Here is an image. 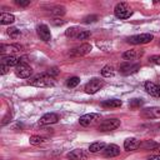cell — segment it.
I'll return each mask as SVG.
<instances>
[{
    "instance_id": "6da1fadb",
    "label": "cell",
    "mask_w": 160,
    "mask_h": 160,
    "mask_svg": "<svg viewBox=\"0 0 160 160\" xmlns=\"http://www.w3.org/2000/svg\"><path fill=\"white\" fill-rule=\"evenodd\" d=\"M29 84L36 88H51L55 85V79L50 74H40L31 78L29 80Z\"/></svg>"
},
{
    "instance_id": "7a4b0ae2",
    "label": "cell",
    "mask_w": 160,
    "mask_h": 160,
    "mask_svg": "<svg viewBox=\"0 0 160 160\" xmlns=\"http://www.w3.org/2000/svg\"><path fill=\"white\" fill-rule=\"evenodd\" d=\"M114 14L118 19H128L132 15V10L126 2H119L114 8Z\"/></svg>"
},
{
    "instance_id": "3957f363",
    "label": "cell",
    "mask_w": 160,
    "mask_h": 160,
    "mask_svg": "<svg viewBox=\"0 0 160 160\" xmlns=\"http://www.w3.org/2000/svg\"><path fill=\"white\" fill-rule=\"evenodd\" d=\"M102 86H104V80L98 79V78H94V79H91V80L85 85L84 90H85L86 94H95V92H98Z\"/></svg>"
},
{
    "instance_id": "277c9868",
    "label": "cell",
    "mask_w": 160,
    "mask_h": 160,
    "mask_svg": "<svg viewBox=\"0 0 160 160\" xmlns=\"http://www.w3.org/2000/svg\"><path fill=\"white\" fill-rule=\"evenodd\" d=\"M101 118L100 114H96V112H90V114H85L82 116H80L79 119V124L81 126H90L92 124H95L96 121H99Z\"/></svg>"
},
{
    "instance_id": "5b68a950",
    "label": "cell",
    "mask_w": 160,
    "mask_h": 160,
    "mask_svg": "<svg viewBox=\"0 0 160 160\" xmlns=\"http://www.w3.org/2000/svg\"><path fill=\"white\" fill-rule=\"evenodd\" d=\"M119 126H120V120H119V119L112 118V119L104 120V121L99 125L98 130H99V131H111V130L118 129Z\"/></svg>"
},
{
    "instance_id": "8992f818",
    "label": "cell",
    "mask_w": 160,
    "mask_h": 160,
    "mask_svg": "<svg viewBox=\"0 0 160 160\" xmlns=\"http://www.w3.org/2000/svg\"><path fill=\"white\" fill-rule=\"evenodd\" d=\"M154 39V36L151 34H140V35H132L130 38H128V42L134 44V45H139V44H148Z\"/></svg>"
},
{
    "instance_id": "52a82bcc",
    "label": "cell",
    "mask_w": 160,
    "mask_h": 160,
    "mask_svg": "<svg viewBox=\"0 0 160 160\" xmlns=\"http://www.w3.org/2000/svg\"><path fill=\"white\" fill-rule=\"evenodd\" d=\"M31 74H32V69L28 64H25V62H21V64H19L15 68V75L18 78L26 79V78H30Z\"/></svg>"
},
{
    "instance_id": "ba28073f",
    "label": "cell",
    "mask_w": 160,
    "mask_h": 160,
    "mask_svg": "<svg viewBox=\"0 0 160 160\" xmlns=\"http://www.w3.org/2000/svg\"><path fill=\"white\" fill-rule=\"evenodd\" d=\"M140 115L144 119H160V108L152 106V108L142 109Z\"/></svg>"
},
{
    "instance_id": "9c48e42d",
    "label": "cell",
    "mask_w": 160,
    "mask_h": 160,
    "mask_svg": "<svg viewBox=\"0 0 160 160\" xmlns=\"http://www.w3.org/2000/svg\"><path fill=\"white\" fill-rule=\"evenodd\" d=\"M59 121V115L55 112H46L44 114L40 120H39V125H50V124H55Z\"/></svg>"
},
{
    "instance_id": "30bf717a",
    "label": "cell",
    "mask_w": 160,
    "mask_h": 160,
    "mask_svg": "<svg viewBox=\"0 0 160 160\" xmlns=\"http://www.w3.org/2000/svg\"><path fill=\"white\" fill-rule=\"evenodd\" d=\"M88 156H89V152L82 149H75V150L68 152V155H66V158L70 160H85V159H88Z\"/></svg>"
},
{
    "instance_id": "8fae6325",
    "label": "cell",
    "mask_w": 160,
    "mask_h": 160,
    "mask_svg": "<svg viewBox=\"0 0 160 160\" xmlns=\"http://www.w3.org/2000/svg\"><path fill=\"white\" fill-rule=\"evenodd\" d=\"M139 69H140V65L139 64H132V62H124L119 68L120 72L124 74V75H129V74L136 72Z\"/></svg>"
},
{
    "instance_id": "7c38bea8",
    "label": "cell",
    "mask_w": 160,
    "mask_h": 160,
    "mask_svg": "<svg viewBox=\"0 0 160 160\" xmlns=\"http://www.w3.org/2000/svg\"><path fill=\"white\" fill-rule=\"evenodd\" d=\"M21 50V46L18 45V44H10V45H6V44H1L0 45V51L2 55H10V54H14V52H19Z\"/></svg>"
},
{
    "instance_id": "4fadbf2b",
    "label": "cell",
    "mask_w": 160,
    "mask_h": 160,
    "mask_svg": "<svg viewBox=\"0 0 160 160\" xmlns=\"http://www.w3.org/2000/svg\"><path fill=\"white\" fill-rule=\"evenodd\" d=\"M90 51H91V45L85 42V44H81L80 46L72 49L71 52H70V55H74V56H82V55L89 54Z\"/></svg>"
},
{
    "instance_id": "5bb4252c",
    "label": "cell",
    "mask_w": 160,
    "mask_h": 160,
    "mask_svg": "<svg viewBox=\"0 0 160 160\" xmlns=\"http://www.w3.org/2000/svg\"><path fill=\"white\" fill-rule=\"evenodd\" d=\"M145 90L148 94H150L151 96L155 98H160V85L154 84L151 81H146L145 82Z\"/></svg>"
},
{
    "instance_id": "9a60e30c",
    "label": "cell",
    "mask_w": 160,
    "mask_h": 160,
    "mask_svg": "<svg viewBox=\"0 0 160 160\" xmlns=\"http://www.w3.org/2000/svg\"><path fill=\"white\" fill-rule=\"evenodd\" d=\"M102 151H104V156L114 158V156H118L120 154V148L115 144H110V145H106V148Z\"/></svg>"
},
{
    "instance_id": "2e32d148",
    "label": "cell",
    "mask_w": 160,
    "mask_h": 160,
    "mask_svg": "<svg viewBox=\"0 0 160 160\" xmlns=\"http://www.w3.org/2000/svg\"><path fill=\"white\" fill-rule=\"evenodd\" d=\"M36 31H38V35L40 36L41 40H44V41H50L51 40V32H50V30H49V28L46 25L38 26Z\"/></svg>"
},
{
    "instance_id": "e0dca14e",
    "label": "cell",
    "mask_w": 160,
    "mask_h": 160,
    "mask_svg": "<svg viewBox=\"0 0 160 160\" xmlns=\"http://www.w3.org/2000/svg\"><path fill=\"white\" fill-rule=\"evenodd\" d=\"M20 62H21V58H16V56H12V55H6V56H2V59H1V64L8 65L9 68L10 66L16 68Z\"/></svg>"
},
{
    "instance_id": "ac0fdd59",
    "label": "cell",
    "mask_w": 160,
    "mask_h": 160,
    "mask_svg": "<svg viewBox=\"0 0 160 160\" xmlns=\"http://www.w3.org/2000/svg\"><path fill=\"white\" fill-rule=\"evenodd\" d=\"M138 148H140V141L135 138H129L124 141V149L128 150V151H131V150H136Z\"/></svg>"
},
{
    "instance_id": "d6986e66",
    "label": "cell",
    "mask_w": 160,
    "mask_h": 160,
    "mask_svg": "<svg viewBox=\"0 0 160 160\" xmlns=\"http://www.w3.org/2000/svg\"><path fill=\"white\" fill-rule=\"evenodd\" d=\"M141 55H142V51H138V50H128V51H125V52L122 54V59L130 61V60H135L136 58H140Z\"/></svg>"
},
{
    "instance_id": "ffe728a7",
    "label": "cell",
    "mask_w": 160,
    "mask_h": 160,
    "mask_svg": "<svg viewBox=\"0 0 160 160\" xmlns=\"http://www.w3.org/2000/svg\"><path fill=\"white\" fill-rule=\"evenodd\" d=\"M15 21V16L10 12H1L0 15V24L1 25H10Z\"/></svg>"
},
{
    "instance_id": "44dd1931",
    "label": "cell",
    "mask_w": 160,
    "mask_h": 160,
    "mask_svg": "<svg viewBox=\"0 0 160 160\" xmlns=\"http://www.w3.org/2000/svg\"><path fill=\"white\" fill-rule=\"evenodd\" d=\"M105 148H106V144H105V142H102V141H96V142H92V144L89 146V152H99V151H102Z\"/></svg>"
},
{
    "instance_id": "7402d4cb",
    "label": "cell",
    "mask_w": 160,
    "mask_h": 160,
    "mask_svg": "<svg viewBox=\"0 0 160 160\" xmlns=\"http://www.w3.org/2000/svg\"><path fill=\"white\" fill-rule=\"evenodd\" d=\"M121 100L118 99H111V100H105L101 102L102 108H120L121 106Z\"/></svg>"
},
{
    "instance_id": "603a6c76",
    "label": "cell",
    "mask_w": 160,
    "mask_h": 160,
    "mask_svg": "<svg viewBox=\"0 0 160 160\" xmlns=\"http://www.w3.org/2000/svg\"><path fill=\"white\" fill-rule=\"evenodd\" d=\"M140 148L145 149V150H154V149H158L159 148V144L154 140H145L144 142L140 144Z\"/></svg>"
},
{
    "instance_id": "cb8c5ba5",
    "label": "cell",
    "mask_w": 160,
    "mask_h": 160,
    "mask_svg": "<svg viewBox=\"0 0 160 160\" xmlns=\"http://www.w3.org/2000/svg\"><path fill=\"white\" fill-rule=\"evenodd\" d=\"M29 141L31 145H40V144H44L46 141V139L44 136H40V135H32V136H30Z\"/></svg>"
},
{
    "instance_id": "d4e9b609",
    "label": "cell",
    "mask_w": 160,
    "mask_h": 160,
    "mask_svg": "<svg viewBox=\"0 0 160 160\" xmlns=\"http://www.w3.org/2000/svg\"><path fill=\"white\" fill-rule=\"evenodd\" d=\"M114 74H115V70H114V68H112L111 65H106V66H104L102 70H101V75L105 76V78L114 76Z\"/></svg>"
},
{
    "instance_id": "484cf974",
    "label": "cell",
    "mask_w": 160,
    "mask_h": 160,
    "mask_svg": "<svg viewBox=\"0 0 160 160\" xmlns=\"http://www.w3.org/2000/svg\"><path fill=\"white\" fill-rule=\"evenodd\" d=\"M80 29L79 28H69L66 31H65V35L68 38H72V39H76V36L80 34Z\"/></svg>"
},
{
    "instance_id": "4316f807",
    "label": "cell",
    "mask_w": 160,
    "mask_h": 160,
    "mask_svg": "<svg viewBox=\"0 0 160 160\" xmlns=\"http://www.w3.org/2000/svg\"><path fill=\"white\" fill-rule=\"evenodd\" d=\"M51 14L55 15V16H58V18H60V16H62L65 14V8L58 5V6H55V8L51 9Z\"/></svg>"
},
{
    "instance_id": "83f0119b",
    "label": "cell",
    "mask_w": 160,
    "mask_h": 160,
    "mask_svg": "<svg viewBox=\"0 0 160 160\" xmlns=\"http://www.w3.org/2000/svg\"><path fill=\"white\" fill-rule=\"evenodd\" d=\"M79 82H80V79H79L78 76H72V78L68 79V81H66V86H68V88H75V86L79 85Z\"/></svg>"
},
{
    "instance_id": "f1b7e54d",
    "label": "cell",
    "mask_w": 160,
    "mask_h": 160,
    "mask_svg": "<svg viewBox=\"0 0 160 160\" xmlns=\"http://www.w3.org/2000/svg\"><path fill=\"white\" fill-rule=\"evenodd\" d=\"M6 32H8V35H9L10 38H12V39H16V38L20 35V31H19L16 28H9Z\"/></svg>"
},
{
    "instance_id": "f546056e",
    "label": "cell",
    "mask_w": 160,
    "mask_h": 160,
    "mask_svg": "<svg viewBox=\"0 0 160 160\" xmlns=\"http://www.w3.org/2000/svg\"><path fill=\"white\" fill-rule=\"evenodd\" d=\"M141 105H142V100H141V99H134V100H131V101L129 102V106H130L131 109L140 108Z\"/></svg>"
},
{
    "instance_id": "4dcf8cb0",
    "label": "cell",
    "mask_w": 160,
    "mask_h": 160,
    "mask_svg": "<svg viewBox=\"0 0 160 160\" xmlns=\"http://www.w3.org/2000/svg\"><path fill=\"white\" fill-rule=\"evenodd\" d=\"M90 31H86V30H81L80 34L76 36V40H86L88 38H90Z\"/></svg>"
},
{
    "instance_id": "1f68e13d",
    "label": "cell",
    "mask_w": 160,
    "mask_h": 160,
    "mask_svg": "<svg viewBox=\"0 0 160 160\" xmlns=\"http://www.w3.org/2000/svg\"><path fill=\"white\" fill-rule=\"evenodd\" d=\"M51 24H52V25H55V26L64 25V24H65V20H62V19H60V18H55V19H52V20H51Z\"/></svg>"
},
{
    "instance_id": "d6a6232c",
    "label": "cell",
    "mask_w": 160,
    "mask_h": 160,
    "mask_svg": "<svg viewBox=\"0 0 160 160\" xmlns=\"http://www.w3.org/2000/svg\"><path fill=\"white\" fill-rule=\"evenodd\" d=\"M96 20H98V16H96V15H91V16H86V18L84 19V22L89 24V22H94V21H96Z\"/></svg>"
},
{
    "instance_id": "836d02e7",
    "label": "cell",
    "mask_w": 160,
    "mask_h": 160,
    "mask_svg": "<svg viewBox=\"0 0 160 160\" xmlns=\"http://www.w3.org/2000/svg\"><path fill=\"white\" fill-rule=\"evenodd\" d=\"M149 60H150V62H152V64L160 65V55H154V56H151Z\"/></svg>"
},
{
    "instance_id": "e575fe53",
    "label": "cell",
    "mask_w": 160,
    "mask_h": 160,
    "mask_svg": "<svg viewBox=\"0 0 160 160\" xmlns=\"http://www.w3.org/2000/svg\"><path fill=\"white\" fill-rule=\"evenodd\" d=\"M15 2L19 6H28V5H30V0H15Z\"/></svg>"
},
{
    "instance_id": "d590c367",
    "label": "cell",
    "mask_w": 160,
    "mask_h": 160,
    "mask_svg": "<svg viewBox=\"0 0 160 160\" xmlns=\"http://www.w3.org/2000/svg\"><path fill=\"white\" fill-rule=\"evenodd\" d=\"M9 69H10V68H9L8 65L1 64V65H0V74H1V75H5V74L9 71Z\"/></svg>"
},
{
    "instance_id": "8d00e7d4",
    "label": "cell",
    "mask_w": 160,
    "mask_h": 160,
    "mask_svg": "<svg viewBox=\"0 0 160 160\" xmlns=\"http://www.w3.org/2000/svg\"><path fill=\"white\" fill-rule=\"evenodd\" d=\"M58 72H59V70H58V69H56V68H52V69H51V70H50V71H49V72H48V74H50V75H51V76H52V75H56V74H58Z\"/></svg>"
},
{
    "instance_id": "74e56055",
    "label": "cell",
    "mask_w": 160,
    "mask_h": 160,
    "mask_svg": "<svg viewBox=\"0 0 160 160\" xmlns=\"http://www.w3.org/2000/svg\"><path fill=\"white\" fill-rule=\"evenodd\" d=\"M148 160H160V155H151V156H149Z\"/></svg>"
}]
</instances>
